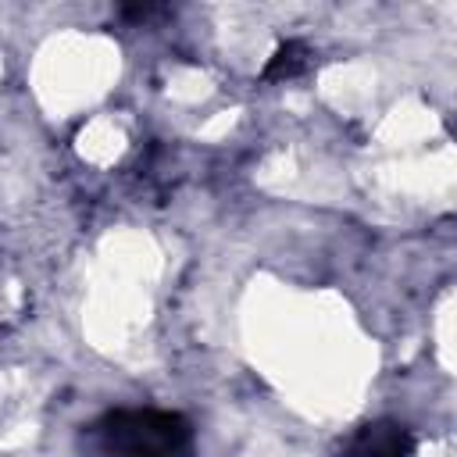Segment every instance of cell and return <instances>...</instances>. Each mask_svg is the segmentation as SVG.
<instances>
[{
	"label": "cell",
	"mask_w": 457,
	"mask_h": 457,
	"mask_svg": "<svg viewBox=\"0 0 457 457\" xmlns=\"http://www.w3.org/2000/svg\"><path fill=\"white\" fill-rule=\"evenodd\" d=\"M189 425L171 411H114L93 425V457H186Z\"/></svg>",
	"instance_id": "6da1fadb"
},
{
	"label": "cell",
	"mask_w": 457,
	"mask_h": 457,
	"mask_svg": "<svg viewBox=\"0 0 457 457\" xmlns=\"http://www.w3.org/2000/svg\"><path fill=\"white\" fill-rule=\"evenodd\" d=\"M411 450V439L403 428L396 425H371L357 436L353 443V453L350 457H407Z\"/></svg>",
	"instance_id": "7a4b0ae2"
},
{
	"label": "cell",
	"mask_w": 457,
	"mask_h": 457,
	"mask_svg": "<svg viewBox=\"0 0 457 457\" xmlns=\"http://www.w3.org/2000/svg\"><path fill=\"white\" fill-rule=\"evenodd\" d=\"M303 57H307V50H303L300 43H286V46L271 57L268 79H289V75H296V71L303 68Z\"/></svg>",
	"instance_id": "3957f363"
}]
</instances>
